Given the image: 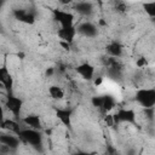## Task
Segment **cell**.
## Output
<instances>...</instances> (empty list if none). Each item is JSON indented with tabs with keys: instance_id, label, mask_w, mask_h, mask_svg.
<instances>
[{
	"instance_id": "obj_1",
	"label": "cell",
	"mask_w": 155,
	"mask_h": 155,
	"mask_svg": "<svg viewBox=\"0 0 155 155\" xmlns=\"http://www.w3.org/2000/svg\"><path fill=\"white\" fill-rule=\"evenodd\" d=\"M18 138L21 139L22 143L30 145L33 149L36 151H42L44 149V138L41 131L31 130V128H21V131L17 133Z\"/></svg>"
},
{
	"instance_id": "obj_2",
	"label": "cell",
	"mask_w": 155,
	"mask_h": 155,
	"mask_svg": "<svg viewBox=\"0 0 155 155\" xmlns=\"http://www.w3.org/2000/svg\"><path fill=\"white\" fill-rule=\"evenodd\" d=\"M136 102L142 105L144 109L147 108H154L155 105V90L151 87L148 88H138L134 94Z\"/></svg>"
},
{
	"instance_id": "obj_3",
	"label": "cell",
	"mask_w": 155,
	"mask_h": 155,
	"mask_svg": "<svg viewBox=\"0 0 155 155\" xmlns=\"http://www.w3.org/2000/svg\"><path fill=\"white\" fill-rule=\"evenodd\" d=\"M5 107L12 113V115L18 120L21 117V110L23 107V101L19 97H16L13 94L6 96V102H5Z\"/></svg>"
},
{
	"instance_id": "obj_4",
	"label": "cell",
	"mask_w": 155,
	"mask_h": 155,
	"mask_svg": "<svg viewBox=\"0 0 155 155\" xmlns=\"http://www.w3.org/2000/svg\"><path fill=\"white\" fill-rule=\"evenodd\" d=\"M113 116H114V121L116 125L121 124V122H126V124H134L136 122V113L133 109L121 108Z\"/></svg>"
},
{
	"instance_id": "obj_5",
	"label": "cell",
	"mask_w": 155,
	"mask_h": 155,
	"mask_svg": "<svg viewBox=\"0 0 155 155\" xmlns=\"http://www.w3.org/2000/svg\"><path fill=\"white\" fill-rule=\"evenodd\" d=\"M21 139L18 138L17 134L10 133V132H2L0 133V144L7 147L8 149H11L12 151H16L19 145H21Z\"/></svg>"
},
{
	"instance_id": "obj_6",
	"label": "cell",
	"mask_w": 155,
	"mask_h": 155,
	"mask_svg": "<svg viewBox=\"0 0 155 155\" xmlns=\"http://www.w3.org/2000/svg\"><path fill=\"white\" fill-rule=\"evenodd\" d=\"M53 18L59 23L61 27H71L74 25V15L64 10H53Z\"/></svg>"
},
{
	"instance_id": "obj_7",
	"label": "cell",
	"mask_w": 155,
	"mask_h": 155,
	"mask_svg": "<svg viewBox=\"0 0 155 155\" xmlns=\"http://www.w3.org/2000/svg\"><path fill=\"white\" fill-rule=\"evenodd\" d=\"M76 33H79L86 38H94L98 34V28L94 23H92L90 21H85L76 27Z\"/></svg>"
},
{
	"instance_id": "obj_8",
	"label": "cell",
	"mask_w": 155,
	"mask_h": 155,
	"mask_svg": "<svg viewBox=\"0 0 155 155\" xmlns=\"http://www.w3.org/2000/svg\"><path fill=\"white\" fill-rule=\"evenodd\" d=\"M75 71L84 79V80H87V81H91L94 79V73H96V68L88 63V62H85V63H81L79 64L76 68H75Z\"/></svg>"
},
{
	"instance_id": "obj_9",
	"label": "cell",
	"mask_w": 155,
	"mask_h": 155,
	"mask_svg": "<svg viewBox=\"0 0 155 155\" xmlns=\"http://www.w3.org/2000/svg\"><path fill=\"white\" fill-rule=\"evenodd\" d=\"M0 84L4 86L5 92L7 96L12 94V87H13V79L6 67H0Z\"/></svg>"
},
{
	"instance_id": "obj_10",
	"label": "cell",
	"mask_w": 155,
	"mask_h": 155,
	"mask_svg": "<svg viewBox=\"0 0 155 155\" xmlns=\"http://www.w3.org/2000/svg\"><path fill=\"white\" fill-rule=\"evenodd\" d=\"M76 27L71 25V27H59V29L57 30V35L61 39V41L68 42V44H73L75 35H76Z\"/></svg>"
},
{
	"instance_id": "obj_11",
	"label": "cell",
	"mask_w": 155,
	"mask_h": 155,
	"mask_svg": "<svg viewBox=\"0 0 155 155\" xmlns=\"http://www.w3.org/2000/svg\"><path fill=\"white\" fill-rule=\"evenodd\" d=\"M13 16L19 22L33 24L35 22V12L33 10H24V8H16L13 10Z\"/></svg>"
},
{
	"instance_id": "obj_12",
	"label": "cell",
	"mask_w": 155,
	"mask_h": 155,
	"mask_svg": "<svg viewBox=\"0 0 155 155\" xmlns=\"http://www.w3.org/2000/svg\"><path fill=\"white\" fill-rule=\"evenodd\" d=\"M22 122L27 126V128H31V130H36V131L42 130V122H41V119L39 115H35V114L25 115L24 117H22Z\"/></svg>"
},
{
	"instance_id": "obj_13",
	"label": "cell",
	"mask_w": 155,
	"mask_h": 155,
	"mask_svg": "<svg viewBox=\"0 0 155 155\" xmlns=\"http://www.w3.org/2000/svg\"><path fill=\"white\" fill-rule=\"evenodd\" d=\"M71 115H73V110L69 108H57L56 109V116L68 128H71Z\"/></svg>"
},
{
	"instance_id": "obj_14",
	"label": "cell",
	"mask_w": 155,
	"mask_h": 155,
	"mask_svg": "<svg viewBox=\"0 0 155 155\" xmlns=\"http://www.w3.org/2000/svg\"><path fill=\"white\" fill-rule=\"evenodd\" d=\"M107 53H108V57H113V58H119L122 56V52H124V46L121 45V42L114 40L111 42H109L107 45V48H105Z\"/></svg>"
},
{
	"instance_id": "obj_15",
	"label": "cell",
	"mask_w": 155,
	"mask_h": 155,
	"mask_svg": "<svg viewBox=\"0 0 155 155\" xmlns=\"http://www.w3.org/2000/svg\"><path fill=\"white\" fill-rule=\"evenodd\" d=\"M74 10L79 15L87 17V16H91L93 13V4L90 1H79L74 5Z\"/></svg>"
},
{
	"instance_id": "obj_16",
	"label": "cell",
	"mask_w": 155,
	"mask_h": 155,
	"mask_svg": "<svg viewBox=\"0 0 155 155\" xmlns=\"http://www.w3.org/2000/svg\"><path fill=\"white\" fill-rule=\"evenodd\" d=\"M115 107H116V101L113 96H109V94L102 96V103H101V108H99V110L102 113H109Z\"/></svg>"
},
{
	"instance_id": "obj_17",
	"label": "cell",
	"mask_w": 155,
	"mask_h": 155,
	"mask_svg": "<svg viewBox=\"0 0 155 155\" xmlns=\"http://www.w3.org/2000/svg\"><path fill=\"white\" fill-rule=\"evenodd\" d=\"M1 127L5 128L7 132L13 133V134H17L21 131V128H22L16 120H11V119H5V121H4V124H2Z\"/></svg>"
},
{
	"instance_id": "obj_18",
	"label": "cell",
	"mask_w": 155,
	"mask_h": 155,
	"mask_svg": "<svg viewBox=\"0 0 155 155\" xmlns=\"http://www.w3.org/2000/svg\"><path fill=\"white\" fill-rule=\"evenodd\" d=\"M48 94L52 99H56V101H59V99H63L64 97V91L62 87H59L58 85H52L48 87Z\"/></svg>"
},
{
	"instance_id": "obj_19",
	"label": "cell",
	"mask_w": 155,
	"mask_h": 155,
	"mask_svg": "<svg viewBox=\"0 0 155 155\" xmlns=\"http://www.w3.org/2000/svg\"><path fill=\"white\" fill-rule=\"evenodd\" d=\"M145 12L150 16V17H154L155 16V2H147L143 5Z\"/></svg>"
},
{
	"instance_id": "obj_20",
	"label": "cell",
	"mask_w": 155,
	"mask_h": 155,
	"mask_svg": "<svg viewBox=\"0 0 155 155\" xmlns=\"http://www.w3.org/2000/svg\"><path fill=\"white\" fill-rule=\"evenodd\" d=\"M114 6H115V10L117 12H126L127 11V5L125 2H122V1H116L114 4Z\"/></svg>"
},
{
	"instance_id": "obj_21",
	"label": "cell",
	"mask_w": 155,
	"mask_h": 155,
	"mask_svg": "<svg viewBox=\"0 0 155 155\" xmlns=\"http://www.w3.org/2000/svg\"><path fill=\"white\" fill-rule=\"evenodd\" d=\"M136 65L138 68H145L148 65V59L145 57H139L137 61H136Z\"/></svg>"
},
{
	"instance_id": "obj_22",
	"label": "cell",
	"mask_w": 155,
	"mask_h": 155,
	"mask_svg": "<svg viewBox=\"0 0 155 155\" xmlns=\"http://www.w3.org/2000/svg\"><path fill=\"white\" fill-rule=\"evenodd\" d=\"M104 122L107 124L108 127H111V126H115V125H116L115 121H114V116H113V115H109V114L105 115V117H104Z\"/></svg>"
},
{
	"instance_id": "obj_23",
	"label": "cell",
	"mask_w": 155,
	"mask_h": 155,
	"mask_svg": "<svg viewBox=\"0 0 155 155\" xmlns=\"http://www.w3.org/2000/svg\"><path fill=\"white\" fill-rule=\"evenodd\" d=\"M54 68H52V67H50V68H47L46 69V71H45V75H46V78H51L53 74H54Z\"/></svg>"
},
{
	"instance_id": "obj_24",
	"label": "cell",
	"mask_w": 155,
	"mask_h": 155,
	"mask_svg": "<svg viewBox=\"0 0 155 155\" xmlns=\"http://www.w3.org/2000/svg\"><path fill=\"white\" fill-rule=\"evenodd\" d=\"M4 121H5V114H4V108H2V105L0 104V127L2 126Z\"/></svg>"
},
{
	"instance_id": "obj_25",
	"label": "cell",
	"mask_w": 155,
	"mask_h": 155,
	"mask_svg": "<svg viewBox=\"0 0 155 155\" xmlns=\"http://www.w3.org/2000/svg\"><path fill=\"white\" fill-rule=\"evenodd\" d=\"M102 82H103V78L102 76H97L96 79H93V85L94 86H99V85H102Z\"/></svg>"
},
{
	"instance_id": "obj_26",
	"label": "cell",
	"mask_w": 155,
	"mask_h": 155,
	"mask_svg": "<svg viewBox=\"0 0 155 155\" xmlns=\"http://www.w3.org/2000/svg\"><path fill=\"white\" fill-rule=\"evenodd\" d=\"M137 154V150L134 148H128L126 150V155H136Z\"/></svg>"
},
{
	"instance_id": "obj_27",
	"label": "cell",
	"mask_w": 155,
	"mask_h": 155,
	"mask_svg": "<svg viewBox=\"0 0 155 155\" xmlns=\"http://www.w3.org/2000/svg\"><path fill=\"white\" fill-rule=\"evenodd\" d=\"M59 45L64 48V50H70V44L68 42H64V41H59Z\"/></svg>"
},
{
	"instance_id": "obj_28",
	"label": "cell",
	"mask_w": 155,
	"mask_h": 155,
	"mask_svg": "<svg viewBox=\"0 0 155 155\" xmlns=\"http://www.w3.org/2000/svg\"><path fill=\"white\" fill-rule=\"evenodd\" d=\"M73 155H92V154L91 153H86V151H78V153H75Z\"/></svg>"
},
{
	"instance_id": "obj_29",
	"label": "cell",
	"mask_w": 155,
	"mask_h": 155,
	"mask_svg": "<svg viewBox=\"0 0 155 155\" xmlns=\"http://www.w3.org/2000/svg\"><path fill=\"white\" fill-rule=\"evenodd\" d=\"M99 24H101V25H107V23H105L104 21H99Z\"/></svg>"
},
{
	"instance_id": "obj_30",
	"label": "cell",
	"mask_w": 155,
	"mask_h": 155,
	"mask_svg": "<svg viewBox=\"0 0 155 155\" xmlns=\"http://www.w3.org/2000/svg\"><path fill=\"white\" fill-rule=\"evenodd\" d=\"M2 29H4V28H2V25H1V23H0V33H2V31H4Z\"/></svg>"
},
{
	"instance_id": "obj_31",
	"label": "cell",
	"mask_w": 155,
	"mask_h": 155,
	"mask_svg": "<svg viewBox=\"0 0 155 155\" xmlns=\"http://www.w3.org/2000/svg\"><path fill=\"white\" fill-rule=\"evenodd\" d=\"M2 5H4V1H1V0H0V8L2 7Z\"/></svg>"
}]
</instances>
